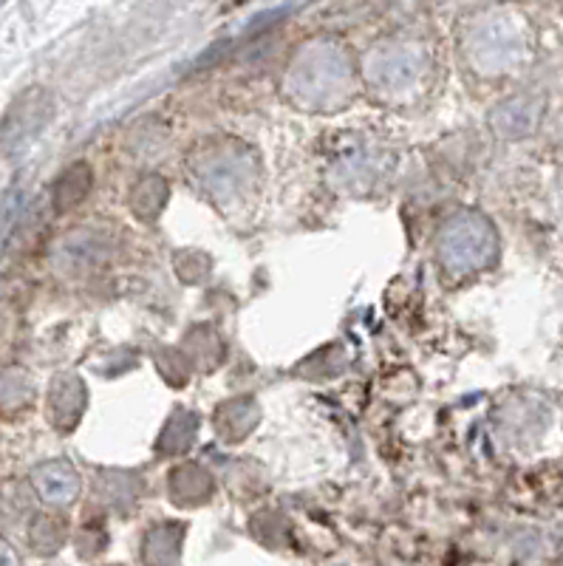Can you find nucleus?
<instances>
[{
    "label": "nucleus",
    "mask_w": 563,
    "mask_h": 566,
    "mask_svg": "<svg viewBox=\"0 0 563 566\" xmlns=\"http://www.w3.org/2000/svg\"><path fill=\"white\" fill-rule=\"evenodd\" d=\"M0 566H18V560H14L12 549L7 544H0Z\"/></svg>",
    "instance_id": "1"
}]
</instances>
